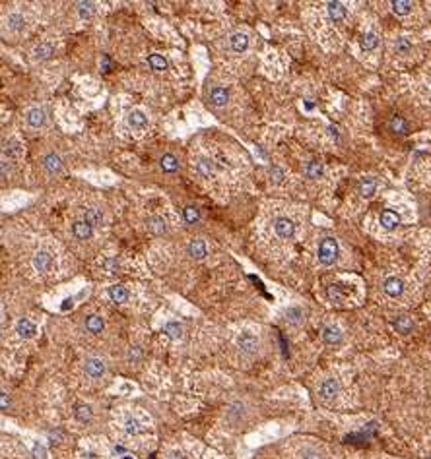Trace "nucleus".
<instances>
[{"label": "nucleus", "instance_id": "a878e982", "mask_svg": "<svg viewBox=\"0 0 431 459\" xmlns=\"http://www.w3.org/2000/svg\"><path fill=\"white\" fill-rule=\"evenodd\" d=\"M357 190H359L361 198H371V196L375 194V190H377V180H375L373 176H365V178L359 180Z\"/></svg>", "mask_w": 431, "mask_h": 459}, {"label": "nucleus", "instance_id": "ea45409f", "mask_svg": "<svg viewBox=\"0 0 431 459\" xmlns=\"http://www.w3.org/2000/svg\"><path fill=\"white\" fill-rule=\"evenodd\" d=\"M243 415H245V403L237 401V403L229 405V409H228V419L229 421H239Z\"/></svg>", "mask_w": 431, "mask_h": 459}, {"label": "nucleus", "instance_id": "423d86ee", "mask_svg": "<svg viewBox=\"0 0 431 459\" xmlns=\"http://www.w3.org/2000/svg\"><path fill=\"white\" fill-rule=\"evenodd\" d=\"M31 264H33L35 272L47 273V272H51V268H52V256L47 252V250H39V252L33 254V260H31Z\"/></svg>", "mask_w": 431, "mask_h": 459}, {"label": "nucleus", "instance_id": "aec40b11", "mask_svg": "<svg viewBox=\"0 0 431 459\" xmlns=\"http://www.w3.org/2000/svg\"><path fill=\"white\" fill-rule=\"evenodd\" d=\"M196 173L200 174V176H204V178H210V176H214L216 173V167H214V161L212 159H208V157H196Z\"/></svg>", "mask_w": 431, "mask_h": 459}, {"label": "nucleus", "instance_id": "bb28decb", "mask_svg": "<svg viewBox=\"0 0 431 459\" xmlns=\"http://www.w3.org/2000/svg\"><path fill=\"white\" fill-rule=\"evenodd\" d=\"M148 64H150V68L155 70V72H164V70L169 68L167 58H165L164 54H159V52H152V54H148Z\"/></svg>", "mask_w": 431, "mask_h": 459}, {"label": "nucleus", "instance_id": "f257e3e1", "mask_svg": "<svg viewBox=\"0 0 431 459\" xmlns=\"http://www.w3.org/2000/svg\"><path fill=\"white\" fill-rule=\"evenodd\" d=\"M338 254H340V248H338L336 238L327 236V238H322V240H320L317 256H318V261H320L322 266H332L334 261L338 260Z\"/></svg>", "mask_w": 431, "mask_h": 459}, {"label": "nucleus", "instance_id": "5701e85b", "mask_svg": "<svg viewBox=\"0 0 431 459\" xmlns=\"http://www.w3.org/2000/svg\"><path fill=\"white\" fill-rule=\"evenodd\" d=\"M327 12H329L330 20H332L334 24H338V22H342L344 18H346V6H344L342 2L332 0V2L327 4Z\"/></svg>", "mask_w": 431, "mask_h": 459}, {"label": "nucleus", "instance_id": "3c124183", "mask_svg": "<svg viewBox=\"0 0 431 459\" xmlns=\"http://www.w3.org/2000/svg\"><path fill=\"white\" fill-rule=\"evenodd\" d=\"M167 459H183V453H181V451H171Z\"/></svg>", "mask_w": 431, "mask_h": 459}, {"label": "nucleus", "instance_id": "9b49d317", "mask_svg": "<svg viewBox=\"0 0 431 459\" xmlns=\"http://www.w3.org/2000/svg\"><path fill=\"white\" fill-rule=\"evenodd\" d=\"M320 335H322V341H325L327 345H340L344 339L342 330H340L338 325H325Z\"/></svg>", "mask_w": 431, "mask_h": 459}, {"label": "nucleus", "instance_id": "473e14b6", "mask_svg": "<svg viewBox=\"0 0 431 459\" xmlns=\"http://www.w3.org/2000/svg\"><path fill=\"white\" fill-rule=\"evenodd\" d=\"M305 174H307V178H311V180H317V178H320V176L325 174V167H322V163L309 161L307 165H305Z\"/></svg>", "mask_w": 431, "mask_h": 459}, {"label": "nucleus", "instance_id": "72a5a7b5", "mask_svg": "<svg viewBox=\"0 0 431 459\" xmlns=\"http://www.w3.org/2000/svg\"><path fill=\"white\" fill-rule=\"evenodd\" d=\"M76 10H78V16H80L82 20H89V18H93L95 12H97V8H95L93 2H78Z\"/></svg>", "mask_w": 431, "mask_h": 459}, {"label": "nucleus", "instance_id": "20e7f679", "mask_svg": "<svg viewBox=\"0 0 431 459\" xmlns=\"http://www.w3.org/2000/svg\"><path fill=\"white\" fill-rule=\"evenodd\" d=\"M237 345H239V349H241L243 353L254 355V353L258 351V347H260V341H258V337L254 334H251V332H241V334L237 335Z\"/></svg>", "mask_w": 431, "mask_h": 459}, {"label": "nucleus", "instance_id": "7c9ffc66", "mask_svg": "<svg viewBox=\"0 0 431 459\" xmlns=\"http://www.w3.org/2000/svg\"><path fill=\"white\" fill-rule=\"evenodd\" d=\"M394 330L398 332V334H410L412 330H414V322H412V318L410 316H398L396 320L393 322Z\"/></svg>", "mask_w": 431, "mask_h": 459}, {"label": "nucleus", "instance_id": "dca6fc26", "mask_svg": "<svg viewBox=\"0 0 431 459\" xmlns=\"http://www.w3.org/2000/svg\"><path fill=\"white\" fill-rule=\"evenodd\" d=\"M4 24H6V27H8L10 31H14V33H20V31H24V29H26V18H24L22 14L12 12V14H8V16L4 18Z\"/></svg>", "mask_w": 431, "mask_h": 459}, {"label": "nucleus", "instance_id": "a211bd4d", "mask_svg": "<svg viewBox=\"0 0 431 459\" xmlns=\"http://www.w3.org/2000/svg\"><path fill=\"white\" fill-rule=\"evenodd\" d=\"M127 122H128L130 128H134V130H142V128H146V126H148V116L144 114V111L134 109V111L128 112Z\"/></svg>", "mask_w": 431, "mask_h": 459}, {"label": "nucleus", "instance_id": "393cba45", "mask_svg": "<svg viewBox=\"0 0 431 459\" xmlns=\"http://www.w3.org/2000/svg\"><path fill=\"white\" fill-rule=\"evenodd\" d=\"M159 169L164 171V173H177L179 171V159L175 157V155H171V153H165V155H161L159 157Z\"/></svg>", "mask_w": 431, "mask_h": 459}, {"label": "nucleus", "instance_id": "f8f14e48", "mask_svg": "<svg viewBox=\"0 0 431 459\" xmlns=\"http://www.w3.org/2000/svg\"><path fill=\"white\" fill-rule=\"evenodd\" d=\"M383 291L393 298L400 297V295L404 293V281H402L400 277H389V279H385V283H383Z\"/></svg>", "mask_w": 431, "mask_h": 459}, {"label": "nucleus", "instance_id": "c9c22d12", "mask_svg": "<svg viewBox=\"0 0 431 459\" xmlns=\"http://www.w3.org/2000/svg\"><path fill=\"white\" fill-rule=\"evenodd\" d=\"M391 130L394 134H400V136H406L408 134V122L404 120V116L400 114H394L391 118Z\"/></svg>", "mask_w": 431, "mask_h": 459}, {"label": "nucleus", "instance_id": "4c0bfd02", "mask_svg": "<svg viewBox=\"0 0 431 459\" xmlns=\"http://www.w3.org/2000/svg\"><path fill=\"white\" fill-rule=\"evenodd\" d=\"M391 8H393V12L396 16H406V14H410V10H412V2L410 0H393L391 2Z\"/></svg>", "mask_w": 431, "mask_h": 459}, {"label": "nucleus", "instance_id": "a19ab883", "mask_svg": "<svg viewBox=\"0 0 431 459\" xmlns=\"http://www.w3.org/2000/svg\"><path fill=\"white\" fill-rule=\"evenodd\" d=\"M125 432L130 436H136L142 432V424L138 422V419H134V417H128L127 421H125Z\"/></svg>", "mask_w": 431, "mask_h": 459}, {"label": "nucleus", "instance_id": "79ce46f5", "mask_svg": "<svg viewBox=\"0 0 431 459\" xmlns=\"http://www.w3.org/2000/svg\"><path fill=\"white\" fill-rule=\"evenodd\" d=\"M268 176H270V182H272V184H282L284 178H286V173H284L280 167L272 165V167L268 169Z\"/></svg>", "mask_w": 431, "mask_h": 459}, {"label": "nucleus", "instance_id": "b1692460", "mask_svg": "<svg viewBox=\"0 0 431 459\" xmlns=\"http://www.w3.org/2000/svg\"><path fill=\"white\" fill-rule=\"evenodd\" d=\"M86 223H89L91 227H101L103 221H105V215L99 208H88L84 211V217H82Z\"/></svg>", "mask_w": 431, "mask_h": 459}, {"label": "nucleus", "instance_id": "c756f323", "mask_svg": "<svg viewBox=\"0 0 431 459\" xmlns=\"http://www.w3.org/2000/svg\"><path fill=\"white\" fill-rule=\"evenodd\" d=\"M303 320H305V314L299 306H290V308L286 310V322L288 323H292V325L297 327V325L303 323Z\"/></svg>", "mask_w": 431, "mask_h": 459}, {"label": "nucleus", "instance_id": "e433bc0d", "mask_svg": "<svg viewBox=\"0 0 431 459\" xmlns=\"http://www.w3.org/2000/svg\"><path fill=\"white\" fill-rule=\"evenodd\" d=\"M359 45H361V49L363 50H375L377 49V45H379V35L373 33V31H369L365 35H361Z\"/></svg>", "mask_w": 431, "mask_h": 459}, {"label": "nucleus", "instance_id": "49530a36", "mask_svg": "<svg viewBox=\"0 0 431 459\" xmlns=\"http://www.w3.org/2000/svg\"><path fill=\"white\" fill-rule=\"evenodd\" d=\"M327 295H329V298L332 300V302H340L342 300V287L340 285H330L329 291H327Z\"/></svg>", "mask_w": 431, "mask_h": 459}, {"label": "nucleus", "instance_id": "f3484780", "mask_svg": "<svg viewBox=\"0 0 431 459\" xmlns=\"http://www.w3.org/2000/svg\"><path fill=\"white\" fill-rule=\"evenodd\" d=\"M2 153H4V157H8V159H14V157H20L22 153H24V148H22V144L18 142V140H4L2 142Z\"/></svg>", "mask_w": 431, "mask_h": 459}, {"label": "nucleus", "instance_id": "39448f33", "mask_svg": "<svg viewBox=\"0 0 431 459\" xmlns=\"http://www.w3.org/2000/svg\"><path fill=\"white\" fill-rule=\"evenodd\" d=\"M338 394H340V382L336 378H327L318 385V397L325 401H332Z\"/></svg>", "mask_w": 431, "mask_h": 459}, {"label": "nucleus", "instance_id": "9d476101", "mask_svg": "<svg viewBox=\"0 0 431 459\" xmlns=\"http://www.w3.org/2000/svg\"><path fill=\"white\" fill-rule=\"evenodd\" d=\"M210 103L218 109H224L229 103V91L222 86H214L210 89Z\"/></svg>", "mask_w": 431, "mask_h": 459}, {"label": "nucleus", "instance_id": "cd10ccee", "mask_svg": "<svg viewBox=\"0 0 431 459\" xmlns=\"http://www.w3.org/2000/svg\"><path fill=\"white\" fill-rule=\"evenodd\" d=\"M84 325H86V330H88L89 334H101L103 327H105V322H103L101 316H97V314H91V316H88V318H86Z\"/></svg>", "mask_w": 431, "mask_h": 459}, {"label": "nucleus", "instance_id": "de8ad7c7", "mask_svg": "<svg viewBox=\"0 0 431 459\" xmlns=\"http://www.w3.org/2000/svg\"><path fill=\"white\" fill-rule=\"evenodd\" d=\"M31 453H33V459H45V457H47V451H45V447L41 446L39 442H35V444H33V447H31Z\"/></svg>", "mask_w": 431, "mask_h": 459}, {"label": "nucleus", "instance_id": "2eb2a0df", "mask_svg": "<svg viewBox=\"0 0 431 459\" xmlns=\"http://www.w3.org/2000/svg\"><path fill=\"white\" fill-rule=\"evenodd\" d=\"M43 167H45V171L51 174H57L63 171L64 163H63V157L59 155V153H47L45 157H43Z\"/></svg>", "mask_w": 431, "mask_h": 459}, {"label": "nucleus", "instance_id": "1a4fd4ad", "mask_svg": "<svg viewBox=\"0 0 431 459\" xmlns=\"http://www.w3.org/2000/svg\"><path fill=\"white\" fill-rule=\"evenodd\" d=\"M146 229L155 236H164L167 233V221L161 215H150L146 219Z\"/></svg>", "mask_w": 431, "mask_h": 459}, {"label": "nucleus", "instance_id": "4468645a", "mask_svg": "<svg viewBox=\"0 0 431 459\" xmlns=\"http://www.w3.org/2000/svg\"><path fill=\"white\" fill-rule=\"evenodd\" d=\"M16 334L20 335L22 339H31L33 335L37 334V325L31 322L29 318H20L16 322Z\"/></svg>", "mask_w": 431, "mask_h": 459}, {"label": "nucleus", "instance_id": "f704fd0d", "mask_svg": "<svg viewBox=\"0 0 431 459\" xmlns=\"http://www.w3.org/2000/svg\"><path fill=\"white\" fill-rule=\"evenodd\" d=\"M183 219L187 225H196L200 221V210L196 206H185L183 210Z\"/></svg>", "mask_w": 431, "mask_h": 459}, {"label": "nucleus", "instance_id": "7ed1b4c3", "mask_svg": "<svg viewBox=\"0 0 431 459\" xmlns=\"http://www.w3.org/2000/svg\"><path fill=\"white\" fill-rule=\"evenodd\" d=\"M274 233L282 240H292L295 235V223L290 217H276L274 219Z\"/></svg>", "mask_w": 431, "mask_h": 459}, {"label": "nucleus", "instance_id": "0eeeda50", "mask_svg": "<svg viewBox=\"0 0 431 459\" xmlns=\"http://www.w3.org/2000/svg\"><path fill=\"white\" fill-rule=\"evenodd\" d=\"M229 49L233 50V52H237V54H243L245 50L249 49V35L245 31L231 33V37H229Z\"/></svg>", "mask_w": 431, "mask_h": 459}, {"label": "nucleus", "instance_id": "c85d7f7f", "mask_svg": "<svg viewBox=\"0 0 431 459\" xmlns=\"http://www.w3.org/2000/svg\"><path fill=\"white\" fill-rule=\"evenodd\" d=\"M52 54H55V47L51 43H39L37 47L33 49V58L35 60H47V58H51Z\"/></svg>", "mask_w": 431, "mask_h": 459}, {"label": "nucleus", "instance_id": "603ef678", "mask_svg": "<svg viewBox=\"0 0 431 459\" xmlns=\"http://www.w3.org/2000/svg\"><path fill=\"white\" fill-rule=\"evenodd\" d=\"M84 457H88V459H93V453H86Z\"/></svg>", "mask_w": 431, "mask_h": 459}, {"label": "nucleus", "instance_id": "c03bdc74", "mask_svg": "<svg viewBox=\"0 0 431 459\" xmlns=\"http://www.w3.org/2000/svg\"><path fill=\"white\" fill-rule=\"evenodd\" d=\"M301 459H325V453H322L320 449H317V447L307 446V447H303V451H301Z\"/></svg>", "mask_w": 431, "mask_h": 459}, {"label": "nucleus", "instance_id": "a18cd8bd", "mask_svg": "<svg viewBox=\"0 0 431 459\" xmlns=\"http://www.w3.org/2000/svg\"><path fill=\"white\" fill-rule=\"evenodd\" d=\"M394 49H396L398 54H408L410 49H412V45H410V41L406 37H398L396 39V43H394Z\"/></svg>", "mask_w": 431, "mask_h": 459}, {"label": "nucleus", "instance_id": "37998d69", "mask_svg": "<svg viewBox=\"0 0 431 459\" xmlns=\"http://www.w3.org/2000/svg\"><path fill=\"white\" fill-rule=\"evenodd\" d=\"M101 268L107 273H111V275H115V273L121 272V264H119V260H117V258H105V260H103V264H101Z\"/></svg>", "mask_w": 431, "mask_h": 459}, {"label": "nucleus", "instance_id": "2f4dec72", "mask_svg": "<svg viewBox=\"0 0 431 459\" xmlns=\"http://www.w3.org/2000/svg\"><path fill=\"white\" fill-rule=\"evenodd\" d=\"M74 417H76V421H80V422H89L93 419V409H91V405L78 403L76 409H74Z\"/></svg>", "mask_w": 431, "mask_h": 459}, {"label": "nucleus", "instance_id": "ddd939ff", "mask_svg": "<svg viewBox=\"0 0 431 459\" xmlns=\"http://www.w3.org/2000/svg\"><path fill=\"white\" fill-rule=\"evenodd\" d=\"M187 254H189L192 260H204L206 254H208V248H206V242L202 238H192L187 246Z\"/></svg>", "mask_w": 431, "mask_h": 459}, {"label": "nucleus", "instance_id": "f03ea898", "mask_svg": "<svg viewBox=\"0 0 431 459\" xmlns=\"http://www.w3.org/2000/svg\"><path fill=\"white\" fill-rule=\"evenodd\" d=\"M84 372L88 374L89 378H93V380H99L107 372V364L99 357H88L86 362H84Z\"/></svg>", "mask_w": 431, "mask_h": 459}, {"label": "nucleus", "instance_id": "4be33fe9", "mask_svg": "<svg viewBox=\"0 0 431 459\" xmlns=\"http://www.w3.org/2000/svg\"><path fill=\"white\" fill-rule=\"evenodd\" d=\"M107 297L111 298V302L115 304H123L128 300V291L125 285H111L107 287Z\"/></svg>", "mask_w": 431, "mask_h": 459}, {"label": "nucleus", "instance_id": "58836bf2", "mask_svg": "<svg viewBox=\"0 0 431 459\" xmlns=\"http://www.w3.org/2000/svg\"><path fill=\"white\" fill-rule=\"evenodd\" d=\"M164 334H167V337H171V339H181L183 337V325L179 322H167L164 325Z\"/></svg>", "mask_w": 431, "mask_h": 459}, {"label": "nucleus", "instance_id": "6e6552de", "mask_svg": "<svg viewBox=\"0 0 431 459\" xmlns=\"http://www.w3.org/2000/svg\"><path fill=\"white\" fill-rule=\"evenodd\" d=\"M26 122H27V126H31V128H41V126H45V122H47V112H45V109H43V107H33V109H29V111L26 112Z\"/></svg>", "mask_w": 431, "mask_h": 459}, {"label": "nucleus", "instance_id": "412c9836", "mask_svg": "<svg viewBox=\"0 0 431 459\" xmlns=\"http://www.w3.org/2000/svg\"><path fill=\"white\" fill-rule=\"evenodd\" d=\"M72 235L76 236L78 240H88L89 236L93 235V227L89 223H86L84 219L74 221V223H72Z\"/></svg>", "mask_w": 431, "mask_h": 459}, {"label": "nucleus", "instance_id": "09e8293b", "mask_svg": "<svg viewBox=\"0 0 431 459\" xmlns=\"http://www.w3.org/2000/svg\"><path fill=\"white\" fill-rule=\"evenodd\" d=\"M8 405H10V397H8V391H6V389H2V409L6 411V409H8Z\"/></svg>", "mask_w": 431, "mask_h": 459}, {"label": "nucleus", "instance_id": "6ab92c4d", "mask_svg": "<svg viewBox=\"0 0 431 459\" xmlns=\"http://www.w3.org/2000/svg\"><path fill=\"white\" fill-rule=\"evenodd\" d=\"M379 221H381V225H383V229L393 231V229H396V227L400 225V215L393 210H385L381 213Z\"/></svg>", "mask_w": 431, "mask_h": 459}, {"label": "nucleus", "instance_id": "8fccbe9b", "mask_svg": "<svg viewBox=\"0 0 431 459\" xmlns=\"http://www.w3.org/2000/svg\"><path fill=\"white\" fill-rule=\"evenodd\" d=\"M6 174H8V161H6V157L2 159V178H6Z\"/></svg>", "mask_w": 431, "mask_h": 459}]
</instances>
